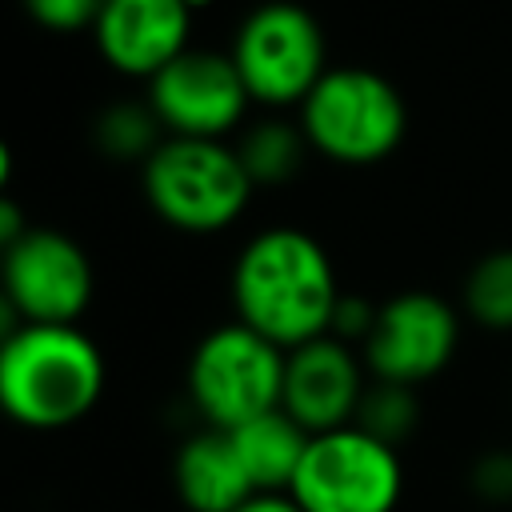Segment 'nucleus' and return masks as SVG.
I'll list each match as a JSON object with an SVG mask.
<instances>
[{
  "instance_id": "1a4fd4ad",
  "label": "nucleus",
  "mask_w": 512,
  "mask_h": 512,
  "mask_svg": "<svg viewBox=\"0 0 512 512\" xmlns=\"http://www.w3.org/2000/svg\"><path fill=\"white\" fill-rule=\"evenodd\" d=\"M456 348L460 312L428 288H408L380 304L376 328L364 340L360 356L372 380L420 388L452 364Z\"/></svg>"
},
{
  "instance_id": "b1692460",
  "label": "nucleus",
  "mask_w": 512,
  "mask_h": 512,
  "mask_svg": "<svg viewBox=\"0 0 512 512\" xmlns=\"http://www.w3.org/2000/svg\"><path fill=\"white\" fill-rule=\"evenodd\" d=\"M184 4H188V8H192V12H204V8H212V4H216V0H184Z\"/></svg>"
},
{
  "instance_id": "0eeeda50",
  "label": "nucleus",
  "mask_w": 512,
  "mask_h": 512,
  "mask_svg": "<svg viewBox=\"0 0 512 512\" xmlns=\"http://www.w3.org/2000/svg\"><path fill=\"white\" fill-rule=\"evenodd\" d=\"M288 496L300 512H396L404 496L400 448L356 424L320 432L308 440Z\"/></svg>"
},
{
  "instance_id": "9b49d317",
  "label": "nucleus",
  "mask_w": 512,
  "mask_h": 512,
  "mask_svg": "<svg viewBox=\"0 0 512 512\" xmlns=\"http://www.w3.org/2000/svg\"><path fill=\"white\" fill-rule=\"evenodd\" d=\"M368 380L372 376L364 368L360 348L336 336H316L300 348H288L280 408L308 436H320V432H332L356 420Z\"/></svg>"
},
{
  "instance_id": "7ed1b4c3",
  "label": "nucleus",
  "mask_w": 512,
  "mask_h": 512,
  "mask_svg": "<svg viewBox=\"0 0 512 512\" xmlns=\"http://www.w3.org/2000/svg\"><path fill=\"white\" fill-rule=\"evenodd\" d=\"M308 148L344 168L388 160L408 132V104L400 88L360 64L328 68L296 112Z\"/></svg>"
},
{
  "instance_id": "f03ea898",
  "label": "nucleus",
  "mask_w": 512,
  "mask_h": 512,
  "mask_svg": "<svg viewBox=\"0 0 512 512\" xmlns=\"http://www.w3.org/2000/svg\"><path fill=\"white\" fill-rule=\"evenodd\" d=\"M104 352L80 324H24L0 340V408L32 432L84 420L104 396Z\"/></svg>"
},
{
  "instance_id": "39448f33",
  "label": "nucleus",
  "mask_w": 512,
  "mask_h": 512,
  "mask_svg": "<svg viewBox=\"0 0 512 512\" xmlns=\"http://www.w3.org/2000/svg\"><path fill=\"white\" fill-rule=\"evenodd\" d=\"M288 352L260 336L256 328L228 320L208 328L184 368L188 400L200 412L204 428H240L252 416L280 408Z\"/></svg>"
},
{
  "instance_id": "412c9836",
  "label": "nucleus",
  "mask_w": 512,
  "mask_h": 512,
  "mask_svg": "<svg viewBox=\"0 0 512 512\" xmlns=\"http://www.w3.org/2000/svg\"><path fill=\"white\" fill-rule=\"evenodd\" d=\"M376 316H380V304H372L368 296H356V292H340L332 324H328V336H336V340H344L352 348H364V340L376 328Z\"/></svg>"
},
{
  "instance_id": "f257e3e1",
  "label": "nucleus",
  "mask_w": 512,
  "mask_h": 512,
  "mask_svg": "<svg viewBox=\"0 0 512 512\" xmlns=\"http://www.w3.org/2000/svg\"><path fill=\"white\" fill-rule=\"evenodd\" d=\"M228 292L236 320L288 352L328 336L340 280L328 248L312 232L276 224L256 232L236 252Z\"/></svg>"
},
{
  "instance_id": "9d476101",
  "label": "nucleus",
  "mask_w": 512,
  "mask_h": 512,
  "mask_svg": "<svg viewBox=\"0 0 512 512\" xmlns=\"http://www.w3.org/2000/svg\"><path fill=\"white\" fill-rule=\"evenodd\" d=\"M144 100L168 136L224 140L244 124L252 104L236 64L216 48H188L144 84Z\"/></svg>"
},
{
  "instance_id": "423d86ee",
  "label": "nucleus",
  "mask_w": 512,
  "mask_h": 512,
  "mask_svg": "<svg viewBox=\"0 0 512 512\" xmlns=\"http://www.w3.org/2000/svg\"><path fill=\"white\" fill-rule=\"evenodd\" d=\"M252 104L260 108H300L308 92L324 80L328 36L320 20L296 0H264L256 4L228 48Z\"/></svg>"
},
{
  "instance_id": "dca6fc26",
  "label": "nucleus",
  "mask_w": 512,
  "mask_h": 512,
  "mask_svg": "<svg viewBox=\"0 0 512 512\" xmlns=\"http://www.w3.org/2000/svg\"><path fill=\"white\" fill-rule=\"evenodd\" d=\"M168 140L148 100H112L92 120V144L116 164H148V156Z\"/></svg>"
},
{
  "instance_id": "4be33fe9",
  "label": "nucleus",
  "mask_w": 512,
  "mask_h": 512,
  "mask_svg": "<svg viewBox=\"0 0 512 512\" xmlns=\"http://www.w3.org/2000/svg\"><path fill=\"white\" fill-rule=\"evenodd\" d=\"M28 228H32V224H24L20 204H16L12 196H0V244H4V248H8V244H16Z\"/></svg>"
},
{
  "instance_id": "20e7f679",
  "label": "nucleus",
  "mask_w": 512,
  "mask_h": 512,
  "mask_svg": "<svg viewBox=\"0 0 512 512\" xmlns=\"http://www.w3.org/2000/svg\"><path fill=\"white\" fill-rule=\"evenodd\" d=\"M140 188L168 228L192 236L232 228L256 192L236 144L192 136H168L140 168Z\"/></svg>"
},
{
  "instance_id": "a211bd4d",
  "label": "nucleus",
  "mask_w": 512,
  "mask_h": 512,
  "mask_svg": "<svg viewBox=\"0 0 512 512\" xmlns=\"http://www.w3.org/2000/svg\"><path fill=\"white\" fill-rule=\"evenodd\" d=\"M356 428L368 436L400 448L416 428H420V396L408 384H388V380H368L364 400L356 408Z\"/></svg>"
},
{
  "instance_id": "6ab92c4d",
  "label": "nucleus",
  "mask_w": 512,
  "mask_h": 512,
  "mask_svg": "<svg viewBox=\"0 0 512 512\" xmlns=\"http://www.w3.org/2000/svg\"><path fill=\"white\" fill-rule=\"evenodd\" d=\"M24 12L48 32H92L104 0H20Z\"/></svg>"
},
{
  "instance_id": "f8f14e48",
  "label": "nucleus",
  "mask_w": 512,
  "mask_h": 512,
  "mask_svg": "<svg viewBox=\"0 0 512 512\" xmlns=\"http://www.w3.org/2000/svg\"><path fill=\"white\" fill-rule=\"evenodd\" d=\"M192 16L184 0H104L92 40L112 72L148 84L192 48Z\"/></svg>"
},
{
  "instance_id": "f3484780",
  "label": "nucleus",
  "mask_w": 512,
  "mask_h": 512,
  "mask_svg": "<svg viewBox=\"0 0 512 512\" xmlns=\"http://www.w3.org/2000/svg\"><path fill=\"white\" fill-rule=\"evenodd\" d=\"M460 304L468 320L488 332H512V248L484 252L460 288Z\"/></svg>"
},
{
  "instance_id": "5701e85b",
  "label": "nucleus",
  "mask_w": 512,
  "mask_h": 512,
  "mask_svg": "<svg viewBox=\"0 0 512 512\" xmlns=\"http://www.w3.org/2000/svg\"><path fill=\"white\" fill-rule=\"evenodd\" d=\"M236 512H300V504L288 496V492H260V496H252L244 508H236Z\"/></svg>"
},
{
  "instance_id": "aec40b11",
  "label": "nucleus",
  "mask_w": 512,
  "mask_h": 512,
  "mask_svg": "<svg viewBox=\"0 0 512 512\" xmlns=\"http://www.w3.org/2000/svg\"><path fill=\"white\" fill-rule=\"evenodd\" d=\"M468 484L484 504H512V452L492 448V452L476 456L472 472H468Z\"/></svg>"
},
{
  "instance_id": "2eb2a0df",
  "label": "nucleus",
  "mask_w": 512,
  "mask_h": 512,
  "mask_svg": "<svg viewBox=\"0 0 512 512\" xmlns=\"http://www.w3.org/2000/svg\"><path fill=\"white\" fill-rule=\"evenodd\" d=\"M308 152L312 148H308L300 120H284V116H264V120L248 124L236 140V156H240V164L256 188L292 184L300 176Z\"/></svg>"
},
{
  "instance_id": "6e6552de",
  "label": "nucleus",
  "mask_w": 512,
  "mask_h": 512,
  "mask_svg": "<svg viewBox=\"0 0 512 512\" xmlns=\"http://www.w3.org/2000/svg\"><path fill=\"white\" fill-rule=\"evenodd\" d=\"M0 284V304H8L24 324H76L92 304L96 268L68 232L32 224L4 248Z\"/></svg>"
},
{
  "instance_id": "ddd939ff",
  "label": "nucleus",
  "mask_w": 512,
  "mask_h": 512,
  "mask_svg": "<svg viewBox=\"0 0 512 512\" xmlns=\"http://www.w3.org/2000/svg\"><path fill=\"white\" fill-rule=\"evenodd\" d=\"M172 488L188 512H236L260 496L224 428H200L176 448Z\"/></svg>"
},
{
  "instance_id": "4468645a",
  "label": "nucleus",
  "mask_w": 512,
  "mask_h": 512,
  "mask_svg": "<svg viewBox=\"0 0 512 512\" xmlns=\"http://www.w3.org/2000/svg\"><path fill=\"white\" fill-rule=\"evenodd\" d=\"M228 436H232L256 492H288L300 472V460L308 452V440H312L284 408L252 416L248 424L232 428Z\"/></svg>"
}]
</instances>
